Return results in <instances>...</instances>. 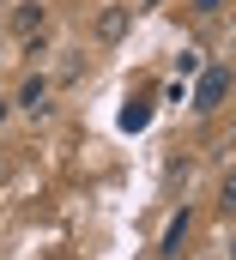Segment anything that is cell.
I'll list each match as a JSON object with an SVG mask.
<instances>
[{
  "label": "cell",
  "instance_id": "2",
  "mask_svg": "<svg viewBox=\"0 0 236 260\" xmlns=\"http://www.w3.org/2000/svg\"><path fill=\"white\" fill-rule=\"evenodd\" d=\"M121 37H127V6L97 12V43H121Z\"/></svg>",
  "mask_w": 236,
  "mask_h": 260
},
{
  "label": "cell",
  "instance_id": "5",
  "mask_svg": "<svg viewBox=\"0 0 236 260\" xmlns=\"http://www.w3.org/2000/svg\"><path fill=\"white\" fill-rule=\"evenodd\" d=\"M12 24H18L24 37H37V30H43V6H37V0H24V6L12 12Z\"/></svg>",
  "mask_w": 236,
  "mask_h": 260
},
{
  "label": "cell",
  "instance_id": "10",
  "mask_svg": "<svg viewBox=\"0 0 236 260\" xmlns=\"http://www.w3.org/2000/svg\"><path fill=\"white\" fill-rule=\"evenodd\" d=\"M230 260H236V242H230Z\"/></svg>",
  "mask_w": 236,
  "mask_h": 260
},
{
  "label": "cell",
  "instance_id": "7",
  "mask_svg": "<svg viewBox=\"0 0 236 260\" xmlns=\"http://www.w3.org/2000/svg\"><path fill=\"white\" fill-rule=\"evenodd\" d=\"M218 212H224V218H236V170L224 176V188H218Z\"/></svg>",
  "mask_w": 236,
  "mask_h": 260
},
{
  "label": "cell",
  "instance_id": "4",
  "mask_svg": "<svg viewBox=\"0 0 236 260\" xmlns=\"http://www.w3.org/2000/svg\"><path fill=\"white\" fill-rule=\"evenodd\" d=\"M18 103H24L31 115H43V109H49V79H37V73H31V79H24V91H18Z\"/></svg>",
  "mask_w": 236,
  "mask_h": 260
},
{
  "label": "cell",
  "instance_id": "3",
  "mask_svg": "<svg viewBox=\"0 0 236 260\" xmlns=\"http://www.w3.org/2000/svg\"><path fill=\"white\" fill-rule=\"evenodd\" d=\"M188 230H194V218H188V212H176V218H170V230H164V248H158V254L176 260V254H182V242H188Z\"/></svg>",
  "mask_w": 236,
  "mask_h": 260
},
{
  "label": "cell",
  "instance_id": "1",
  "mask_svg": "<svg viewBox=\"0 0 236 260\" xmlns=\"http://www.w3.org/2000/svg\"><path fill=\"white\" fill-rule=\"evenodd\" d=\"M224 91H230V73H224V67H212V73L200 79V91H194V109H200V115H206V109H218V97H224Z\"/></svg>",
  "mask_w": 236,
  "mask_h": 260
},
{
  "label": "cell",
  "instance_id": "8",
  "mask_svg": "<svg viewBox=\"0 0 236 260\" xmlns=\"http://www.w3.org/2000/svg\"><path fill=\"white\" fill-rule=\"evenodd\" d=\"M194 6H200V12H218V6H224V0H194Z\"/></svg>",
  "mask_w": 236,
  "mask_h": 260
},
{
  "label": "cell",
  "instance_id": "6",
  "mask_svg": "<svg viewBox=\"0 0 236 260\" xmlns=\"http://www.w3.org/2000/svg\"><path fill=\"white\" fill-rule=\"evenodd\" d=\"M145 121H152V103H145V97H133V103L121 109V127H127V133H139Z\"/></svg>",
  "mask_w": 236,
  "mask_h": 260
},
{
  "label": "cell",
  "instance_id": "9",
  "mask_svg": "<svg viewBox=\"0 0 236 260\" xmlns=\"http://www.w3.org/2000/svg\"><path fill=\"white\" fill-rule=\"evenodd\" d=\"M0 121H6V103H0Z\"/></svg>",
  "mask_w": 236,
  "mask_h": 260
}]
</instances>
